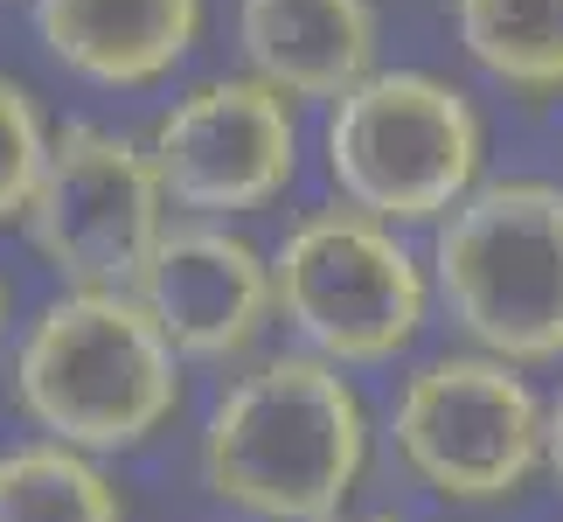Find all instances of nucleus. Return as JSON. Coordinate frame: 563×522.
Wrapping results in <instances>:
<instances>
[{"mask_svg":"<svg viewBox=\"0 0 563 522\" xmlns=\"http://www.w3.org/2000/svg\"><path fill=\"white\" fill-rule=\"evenodd\" d=\"M195 467L216 502L251 522H341L369 474V404L349 369L286 348L223 383Z\"/></svg>","mask_w":563,"mask_h":522,"instance_id":"nucleus-1","label":"nucleus"},{"mask_svg":"<svg viewBox=\"0 0 563 522\" xmlns=\"http://www.w3.org/2000/svg\"><path fill=\"white\" fill-rule=\"evenodd\" d=\"M14 404L42 439L133 453L181 411V356L140 293L63 286L14 341Z\"/></svg>","mask_w":563,"mask_h":522,"instance_id":"nucleus-2","label":"nucleus"},{"mask_svg":"<svg viewBox=\"0 0 563 522\" xmlns=\"http://www.w3.org/2000/svg\"><path fill=\"white\" fill-rule=\"evenodd\" d=\"M431 300L481 356L563 362V188L481 182L431 237Z\"/></svg>","mask_w":563,"mask_h":522,"instance_id":"nucleus-3","label":"nucleus"},{"mask_svg":"<svg viewBox=\"0 0 563 522\" xmlns=\"http://www.w3.org/2000/svg\"><path fill=\"white\" fill-rule=\"evenodd\" d=\"M328 182L376 224H445L481 188L487 126L460 84L431 70H369L328 105Z\"/></svg>","mask_w":563,"mask_h":522,"instance_id":"nucleus-4","label":"nucleus"},{"mask_svg":"<svg viewBox=\"0 0 563 522\" xmlns=\"http://www.w3.org/2000/svg\"><path fill=\"white\" fill-rule=\"evenodd\" d=\"M272 307L334 369L397 362L431 320V265L349 203L313 209L272 251Z\"/></svg>","mask_w":563,"mask_h":522,"instance_id":"nucleus-5","label":"nucleus"},{"mask_svg":"<svg viewBox=\"0 0 563 522\" xmlns=\"http://www.w3.org/2000/svg\"><path fill=\"white\" fill-rule=\"evenodd\" d=\"M543 432L550 404L536 398V383L481 348H445V356L410 362L389 398L397 460L439 502L460 509L515 502L543 474Z\"/></svg>","mask_w":563,"mask_h":522,"instance_id":"nucleus-6","label":"nucleus"},{"mask_svg":"<svg viewBox=\"0 0 563 522\" xmlns=\"http://www.w3.org/2000/svg\"><path fill=\"white\" fill-rule=\"evenodd\" d=\"M21 230L63 286L133 293L146 258L161 251V237L175 224H167V188L154 154L112 126L70 119L49 140V167L35 182Z\"/></svg>","mask_w":563,"mask_h":522,"instance_id":"nucleus-7","label":"nucleus"},{"mask_svg":"<svg viewBox=\"0 0 563 522\" xmlns=\"http://www.w3.org/2000/svg\"><path fill=\"white\" fill-rule=\"evenodd\" d=\"M146 154L161 167L167 203L202 216H244L286 195L299 174V119L257 77H202L154 119Z\"/></svg>","mask_w":563,"mask_h":522,"instance_id":"nucleus-8","label":"nucleus"},{"mask_svg":"<svg viewBox=\"0 0 563 522\" xmlns=\"http://www.w3.org/2000/svg\"><path fill=\"white\" fill-rule=\"evenodd\" d=\"M133 293L146 300V314L161 320L181 362H244L257 335L278 320L272 258L216 216L167 230Z\"/></svg>","mask_w":563,"mask_h":522,"instance_id":"nucleus-9","label":"nucleus"},{"mask_svg":"<svg viewBox=\"0 0 563 522\" xmlns=\"http://www.w3.org/2000/svg\"><path fill=\"white\" fill-rule=\"evenodd\" d=\"M383 21L369 0H236V50L244 77L278 98H349L376 70Z\"/></svg>","mask_w":563,"mask_h":522,"instance_id":"nucleus-10","label":"nucleus"},{"mask_svg":"<svg viewBox=\"0 0 563 522\" xmlns=\"http://www.w3.org/2000/svg\"><path fill=\"white\" fill-rule=\"evenodd\" d=\"M35 35L70 77L146 91L202 35V0H35Z\"/></svg>","mask_w":563,"mask_h":522,"instance_id":"nucleus-11","label":"nucleus"},{"mask_svg":"<svg viewBox=\"0 0 563 522\" xmlns=\"http://www.w3.org/2000/svg\"><path fill=\"white\" fill-rule=\"evenodd\" d=\"M0 522H133L98 453L21 439L0 453Z\"/></svg>","mask_w":563,"mask_h":522,"instance_id":"nucleus-12","label":"nucleus"},{"mask_svg":"<svg viewBox=\"0 0 563 522\" xmlns=\"http://www.w3.org/2000/svg\"><path fill=\"white\" fill-rule=\"evenodd\" d=\"M452 35L508 91H563V0H452Z\"/></svg>","mask_w":563,"mask_h":522,"instance_id":"nucleus-13","label":"nucleus"},{"mask_svg":"<svg viewBox=\"0 0 563 522\" xmlns=\"http://www.w3.org/2000/svg\"><path fill=\"white\" fill-rule=\"evenodd\" d=\"M49 126H42V105L29 98V84L0 77V224H21L35 203V182L49 167Z\"/></svg>","mask_w":563,"mask_h":522,"instance_id":"nucleus-14","label":"nucleus"},{"mask_svg":"<svg viewBox=\"0 0 563 522\" xmlns=\"http://www.w3.org/2000/svg\"><path fill=\"white\" fill-rule=\"evenodd\" d=\"M543 474L563 488V390L550 398V432H543Z\"/></svg>","mask_w":563,"mask_h":522,"instance_id":"nucleus-15","label":"nucleus"},{"mask_svg":"<svg viewBox=\"0 0 563 522\" xmlns=\"http://www.w3.org/2000/svg\"><path fill=\"white\" fill-rule=\"evenodd\" d=\"M8 307H14V293H8V272H0V341H8Z\"/></svg>","mask_w":563,"mask_h":522,"instance_id":"nucleus-16","label":"nucleus"},{"mask_svg":"<svg viewBox=\"0 0 563 522\" xmlns=\"http://www.w3.org/2000/svg\"><path fill=\"white\" fill-rule=\"evenodd\" d=\"M341 522H404V515H383V509H376V515H341Z\"/></svg>","mask_w":563,"mask_h":522,"instance_id":"nucleus-17","label":"nucleus"}]
</instances>
